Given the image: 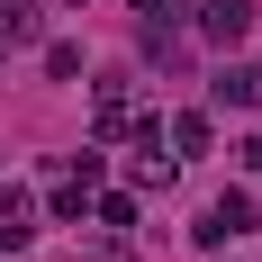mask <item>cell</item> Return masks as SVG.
Masks as SVG:
<instances>
[{
    "instance_id": "obj_1",
    "label": "cell",
    "mask_w": 262,
    "mask_h": 262,
    "mask_svg": "<svg viewBox=\"0 0 262 262\" xmlns=\"http://www.w3.org/2000/svg\"><path fill=\"white\" fill-rule=\"evenodd\" d=\"M190 235L208 244H235V235H253V199H244V190H226V199H208V217H199V226H190Z\"/></svg>"
},
{
    "instance_id": "obj_2",
    "label": "cell",
    "mask_w": 262,
    "mask_h": 262,
    "mask_svg": "<svg viewBox=\"0 0 262 262\" xmlns=\"http://www.w3.org/2000/svg\"><path fill=\"white\" fill-rule=\"evenodd\" d=\"M127 118H136V91L108 73L100 91H91V145H118V127H127Z\"/></svg>"
},
{
    "instance_id": "obj_3",
    "label": "cell",
    "mask_w": 262,
    "mask_h": 262,
    "mask_svg": "<svg viewBox=\"0 0 262 262\" xmlns=\"http://www.w3.org/2000/svg\"><path fill=\"white\" fill-rule=\"evenodd\" d=\"M199 36L208 46H244L253 36V0H199Z\"/></svg>"
},
{
    "instance_id": "obj_4",
    "label": "cell",
    "mask_w": 262,
    "mask_h": 262,
    "mask_svg": "<svg viewBox=\"0 0 262 262\" xmlns=\"http://www.w3.org/2000/svg\"><path fill=\"white\" fill-rule=\"evenodd\" d=\"M27 235H36V208H27V190L0 181V253H27Z\"/></svg>"
},
{
    "instance_id": "obj_5",
    "label": "cell",
    "mask_w": 262,
    "mask_h": 262,
    "mask_svg": "<svg viewBox=\"0 0 262 262\" xmlns=\"http://www.w3.org/2000/svg\"><path fill=\"white\" fill-rule=\"evenodd\" d=\"M163 145H181L172 163H190V154H208V145H217V127H208V108H181V118H163Z\"/></svg>"
},
{
    "instance_id": "obj_6",
    "label": "cell",
    "mask_w": 262,
    "mask_h": 262,
    "mask_svg": "<svg viewBox=\"0 0 262 262\" xmlns=\"http://www.w3.org/2000/svg\"><path fill=\"white\" fill-rule=\"evenodd\" d=\"M208 91H217V108H262V63H226Z\"/></svg>"
},
{
    "instance_id": "obj_7",
    "label": "cell",
    "mask_w": 262,
    "mask_h": 262,
    "mask_svg": "<svg viewBox=\"0 0 262 262\" xmlns=\"http://www.w3.org/2000/svg\"><path fill=\"white\" fill-rule=\"evenodd\" d=\"M46 18H36V0H0V46H36Z\"/></svg>"
},
{
    "instance_id": "obj_8",
    "label": "cell",
    "mask_w": 262,
    "mask_h": 262,
    "mask_svg": "<svg viewBox=\"0 0 262 262\" xmlns=\"http://www.w3.org/2000/svg\"><path fill=\"white\" fill-rule=\"evenodd\" d=\"M91 217H100V226H136V199L127 190H91Z\"/></svg>"
},
{
    "instance_id": "obj_9",
    "label": "cell",
    "mask_w": 262,
    "mask_h": 262,
    "mask_svg": "<svg viewBox=\"0 0 262 262\" xmlns=\"http://www.w3.org/2000/svg\"><path fill=\"white\" fill-rule=\"evenodd\" d=\"M46 73H54V81L81 73V46H73V36H46Z\"/></svg>"
},
{
    "instance_id": "obj_10",
    "label": "cell",
    "mask_w": 262,
    "mask_h": 262,
    "mask_svg": "<svg viewBox=\"0 0 262 262\" xmlns=\"http://www.w3.org/2000/svg\"><path fill=\"white\" fill-rule=\"evenodd\" d=\"M136 9H145V18H154V9H172V0H136Z\"/></svg>"
},
{
    "instance_id": "obj_11",
    "label": "cell",
    "mask_w": 262,
    "mask_h": 262,
    "mask_svg": "<svg viewBox=\"0 0 262 262\" xmlns=\"http://www.w3.org/2000/svg\"><path fill=\"white\" fill-rule=\"evenodd\" d=\"M63 9H81V0H63Z\"/></svg>"
}]
</instances>
